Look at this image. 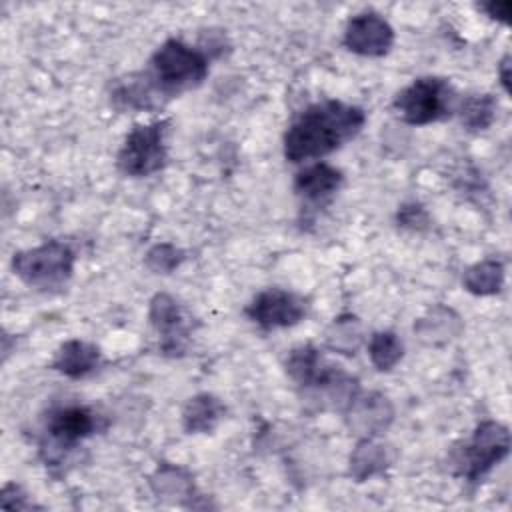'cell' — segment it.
Listing matches in <instances>:
<instances>
[{
  "instance_id": "cell-27",
  "label": "cell",
  "mask_w": 512,
  "mask_h": 512,
  "mask_svg": "<svg viewBox=\"0 0 512 512\" xmlns=\"http://www.w3.org/2000/svg\"><path fill=\"white\" fill-rule=\"evenodd\" d=\"M498 76H500L504 92H510V56L508 54L502 58V62L498 66Z\"/></svg>"
},
{
  "instance_id": "cell-3",
  "label": "cell",
  "mask_w": 512,
  "mask_h": 512,
  "mask_svg": "<svg viewBox=\"0 0 512 512\" xmlns=\"http://www.w3.org/2000/svg\"><path fill=\"white\" fill-rule=\"evenodd\" d=\"M104 428L102 416L86 404H64L48 412L42 428L40 454L46 466H58L86 438Z\"/></svg>"
},
{
  "instance_id": "cell-19",
  "label": "cell",
  "mask_w": 512,
  "mask_h": 512,
  "mask_svg": "<svg viewBox=\"0 0 512 512\" xmlns=\"http://www.w3.org/2000/svg\"><path fill=\"white\" fill-rule=\"evenodd\" d=\"M414 330L420 334V338L424 342L436 344V342H444V340H450L452 336H456L462 330V322L450 308L438 306V308L430 310L428 316L420 318V322L414 324Z\"/></svg>"
},
{
  "instance_id": "cell-20",
  "label": "cell",
  "mask_w": 512,
  "mask_h": 512,
  "mask_svg": "<svg viewBox=\"0 0 512 512\" xmlns=\"http://www.w3.org/2000/svg\"><path fill=\"white\" fill-rule=\"evenodd\" d=\"M496 110H498V102L494 96L474 94V96L460 100L456 112L460 114L464 128H468L472 132H480V130H486L492 126V122L496 118Z\"/></svg>"
},
{
  "instance_id": "cell-4",
  "label": "cell",
  "mask_w": 512,
  "mask_h": 512,
  "mask_svg": "<svg viewBox=\"0 0 512 512\" xmlns=\"http://www.w3.org/2000/svg\"><path fill=\"white\" fill-rule=\"evenodd\" d=\"M458 94L446 78L420 76L394 96V110L404 124L426 126L446 120L458 110Z\"/></svg>"
},
{
  "instance_id": "cell-18",
  "label": "cell",
  "mask_w": 512,
  "mask_h": 512,
  "mask_svg": "<svg viewBox=\"0 0 512 512\" xmlns=\"http://www.w3.org/2000/svg\"><path fill=\"white\" fill-rule=\"evenodd\" d=\"M364 340L362 322L354 314H342L326 330V346L334 352L354 356Z\"/></svg>"
},
{
  "instance_id": "cell-6",
  "label": "cell",
  "mask_w": 512,
  "mask_h": 512,
  "mask_svg": "<svg viewBox=\"0 0 512 512\" xmlns=\"http://www.w3.org/2000/svg\"><path fill=\"white\" fill-rule=\"evenodd\" d=\"M74 264L76 252L62 240H48L12 256V272L36 290L62 288L72 278Z\"/></svg>"
},
{
  "instance_id": "cell-8",
  "label": "cell",
  "mask_w": 512,
  "mask_h": 512,
  "mask_svg": "<svg viewBox=\"0 0 512 512\" xmlns=\"http://www.w3.org/2000/svg\"><path fill=\"white\" fill-rule=\"evenodd\" d=\"M306 310L308 304L302 296L282 288H266L250 300V304L244 308V314L262 330H278L300 324L306 316Z\"/></svg>"
},
{
  "instance_id": "cell-7",
  "label": "cell",
  "mask_w": 512,
  "mask_h": 512,
  "mask_svg": "<svg viewBox=\"0 0 512 512\" xmlns=\"http://www.w3.org/2000/svg\"><path fill=\"white\" fill-rule=\"evenodd\" d=\"M168 120H156L148 124H136L124 138L116 164L126 176L142 178L164 168L168 160Z\"/></svg>"
},
{
  "instance_id": "cell-22",
  "label": "cell",
  "mask_w": 512,
  "mask_h": 512,
  "mask_svg": "<svg viewBox=\"0 0 512 512\" xmlns=\"http://www.w3.org/2000/svg\"><path fill=\"white\" fill-rule=\"evenodd\" d=\"M152 490L158 496L164 498H176V496H188L192 490V480L186 476L184 470L176 466H160L156 474L150 480Z\"/></svg>"
},
{
  "instance_id": "cell-2",
  "label": "cell",
  "mask_w": 512,
  "mask_h": 512,
  "mask_svg": "<svg viewBox=\"0 0 512 512\" xmlns=\"http://www.w3.org/2000/svg\"><path fill=\"white\" fill-rule=\"evenodd\" d=\"M208 72L210 58L206 52L180 38L164 40L150 56L148 70H144L162 100L200 86Z\"/></svg>"
},
{
  "instance_id": "cell-9",
  "label": "cell",
  "mask_w": 512,
  "mask_h": 512,
  "mask_svg": "<svg viewBox=\"0 0 512 512\" xmlns=\"http://www.w3.org/2000/svg\"><path fill=\"white\" fill-rule=\"evenodd\" d=\"M342 42L358 56L380 58L386 56L394 46V28L382 14L364 10L346 22Z\"/></svg>"
},
{
  "instance_id": "cell-5",
  "label": "cell",
  "mask_w": 512,
  "mask_h": 512,
  "mask_svg": "<svg viewBox=\"0 0 512 512\" xmlns=\"http://www.w3.org/2000/svg\"><path fill=\"white\" fill-rule=\"evenodd\" d=\"M510 452V432L496 420L480 422L472 436L450 452L452 472L468 482L482 480Z\"/></svg>"
},
{
  "instance_id": "cell-25",
  "label": "cell",
  "mask_w": 512,
  "mask_h": 512,
  "mask_svg": "<svg viewBox=\"0 0 512 512\" xmlns=\"http://www.w3.org/2000/svg\"><path fill=\"white\" fill-rule=\"evenodd\" d=\"M426 222H428V216L420 204H404L398 210V224L402 228L420 230L422 226H426Z\"/></svg>"
},
{
  "instance_id": "cell-1",
  "label": "cell",
  "mask_w": 512,
  "mask_h": 512,
  "mask_svg": "<svg viewBox=\"0 0 512 512\" xmlns=\"http://www.w3.org/2000/svg\"><path fill=\"white\" fill-rule=\"evenodd\" d=\"M366 124V112L342 100H322L306 106L284 132V158L288 162H306L322 158L350 140Z\"/></svg>"
},
{
  "instance_id": "cell-15",
  "label": "cell",
  "mask_w": 512,
  "mask_h": 512,
  "mask_svg": "<svg viewBox=\"0 0 512 512\" xmlns=\"http://www.w3.org/2000/svg\"><path fill=\"white\" fill-rule=\"evenodd\" d=\"M224 414H226L224 402L214 394L202 392L188 398L182 410V424L188 434H208L218 426Z\"/></svg>"
},
{
  "instance_id": "cell-26",
  "label": "cell",
  "mask_w": 512,
  "mask_h": 512,
  "mask_svg": "<svg viewBox=\"0 0 512 512\" xmlns=\"http://www.w3.org/2000/svg\"><path fill=\"white\" fill-rule=\"evenodd\" d=\"M480 8L494 20L498 22H508V16H510V10H512V2L510 0H492V2H486V4H480Z\"/></svg>"
},
{
  "instance_id": "cell-21",
  "label": "cell",
  "mask_w": 512,
  "mask_h": 512,
  "mask_svg": "<svg viewBox=\"0 0 512 512\" xmlns=\"http://www.w3.org/2000/svg\"><path fill=\"white\" fill-rule=\"evenodd\" d=\"M404 356V344L400 336L392 330L374 332L368 340V358L372 366L380 372L392 370Z\"/></svg>"
},
{
  "instance_id": "cell-10",
  "label": "cell",
  "mask_w": 512,
  "mask_h": 512,
  "mask_svg": "<svg viewBox=\"0 0 512 512\" xmlns=\"http://www.w3.org/2000/svg\"><path fill=\"white\" fill-rule=\"evenodd\" d=\"M286 374L304 390L318 392L326 388L336 376H340L344 370L342 366H336L328 362L322 352L312 344L296 346L288 352L284 360Z\"/></svg>"
},
{
  "instance_id": "cell-11",
  "label": "cell",
  "mask_w": 512,
  "mask_h": 512,
  "mask_svg": "<svg viewBox=\"0 0 512 512\" xmlns=\"http://www.w3.org/2000/svg\"><path fill=\"white\" fill-rule=\"evenodd\" d=\"M148 320L162 338L160 342L162 352L170 356H180L186 350V340H188L186 316L174 296L166 292L154 294L148 308Z\"/></svg>"
},
{
  "instance_id": "cell-14",
  "label": "cell",
  "mask_w": 512,
  "mask_h": 512,
  "mask_svg": "<svg viewBox=\"0 0 512 512\" xmlns=\"http://www.w3.org/2000/svg\"><path fill=\"white\" fill-rule=\"evenodd\" d=\"M100 362H102V352L96 344L80 338H70L58 346L50 366L52 370L68 378L80 380L94 374L100 368Z\"/></svg>"
},
{
  "instance_id": "cell-23",
  "label": "cell",
  "mask_w": 512,
  "mask_h": 512,
  "mask_svg": "<svg viewBox=\"0 0 512 512\" xmlns=\"http://www.w3.org/2000/svg\"><path fill=\"white\" fill-rule=\"evenodd\" d=\"M186 254L184 250H180L178 246L170 244V242H160L154 244L148 252H146V266L156 272V274H170L174 272L182 262H184Z\"/></svg>"
},
{
  "instance_id": "cell-13",
  "label": "cell",
  "mask_w": 512,
  "mask_h": 512,
  "mask_svg": "<svg viewBox=\"0 0 512 512\" xmlns=\"http://www.w3.org/2000/svg\"><path fill=\"white\" fill-rule=\"evenodd\" d=\"M342 180H344V174L336 166L328 162H314L304 166V170L296 174L292 188L296 196L302 198L304 202L322 204L338 192V188L342 186Z\"/></svg>"
},
{
  "instance_id": "cell-16",
  "label": "cell",
  "mask_w": 512,
  "mask_h": 512,
  "mask_svg": "<svg viewBox=\"0 0 512 512\" xmlns=\"http://www.w3.org/2000/svg\"><path fill=\"white\" fill-rule=\"evenodd\" d=\"M390 466V452L374 438H362L350 454V476L356 482H364L382 474Z\"/></svg>"
},
{
  "instance_id": "cell-24",
  "label": "cell",
  "mask_w": 512,
  "mask_h": 512,
  "mask_svg": "<svg viewBox=\"0 0 512 512\" xmlns=\"http://www.w3.org/2000/svg\"><path fill=\"white\" fill-rule=\"evenodd\" d=\"M0 506L6 510H28L34 504L28 500V496L22 492V488L18 484H6L2 488Z\"/></svg>"
},
{
  "instance_id": "cell-17",
  "label": "cell",
  "mask_w": 512,
  "mask_h": 512,
  "mask_svg": "<svg viewBox=\"0 0 512 512\" xmlns=\"http://www.w3.org/2000/svg\"><path fill=\"white\" fill-rule=\"evenodd\" d=\"M464 288L476 296L498 294L504 286V264L496 258H486L472 264L462 278Z\"/></svg>"
},
{
  "instance_id": "cell-12",
  "label": "cell",
  "mask_w": 512,
  "mask_h": 512,
  "mask_svg": "<svg viewBox=\"0 0 512 512\" xmlns=\"http://www.w3.org/2000/svg\"><path fill=\"white\" fill-rule=\"evenodd\" d=\"M344 414L346 424L354 434L362 438H376L392 424L394 406L380 392H358L356 398L344 410Z\"/></svg>"
}]
</instances>
